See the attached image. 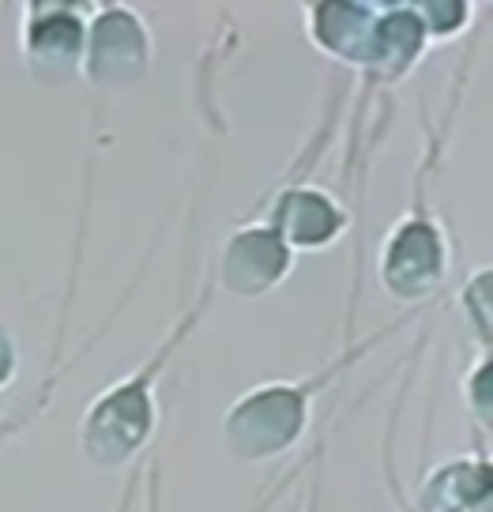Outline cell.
I'll return each mask as SVG.
<instances>
[{
	"label": "cell",
	"mask_w": 493,
	"mask_h": 512,
	"mask_svg": "<svg viewBox=\"0 0 493 512\" xmlns=\"http://www.w3.org/2000/svg\"><path fill=\"white\" fill-rule=\"evenodd\" d=\"M407 324H411V317H399L392 324L377 328V332H369V336H350L313 373L260 381L253 388H245L241 396H234L223 407V415H219V445H223L226 460L245 467H260L275 464L287 452H294L305 441L309 426H313L320 396L328 388H335L350 366H358L366 354H373L384 339H392Z\"/></svg>",
	"instance_id": "cell-1"
},
{
	"label": "cell",
	"mask_w": 493,
	"mask_h": 512,
	"mask_svg": "<svg viewBox=\"0 0 493 512\" xmlns=\"http://www.w3.org/2000/svg\"><path fill=\"white\" fill-rule=\"evenodd\" d=\"M211 298H215V283L204 279L200 294L181 309V317L162 336L159 347L147 354L132 373H125L121 381H113L102 392H95V400L83 407L76 445H80V456L87 464L102 467V471H121V467L136 464L151 448L162 422L159 384L166 377L170 362L192 339V332L204 324Z\"/></svg>",
	"instance_id": "cell-2"
},
{
	"label": "cell",
	"mask_w": 493,
	"mask_h": 512,
	"mask_svg": "<svg viewBox=\"0 0 493 512\" xmlns=\"http://www.w3.org/2000/svg\"><path fill=\"white\" fill-rule=\"evenodd\" d=\"M460 87L463 68L460 83L452 91V106L441 117V125H426V147H422V159L411 174V204L403 208V215L381 238L377 264H373L381 294H388L392 302L407 305V309L430 305L448 283V272H452V241H448L445 223L433 208L430 189L433 177L441 174V162H445L448 132H452L456 106H460Z\"/></svg>",
	"instance_id": "cell-3"
},
{
	"label": "cell",
	"mask_w": 493,
	"mask_h": 512,
	"mask_svg": "<svg viewBox=\"0 0 493 512\" xmlns=\"http://www.w3.org/2000/svg\"><path fill=\"white\" fill-rule=\"evenodd\" d=\"M155 68L151 19L132 4H91L87 8V46L83 76L91 91H132Z\"/></svg>",
	"instance_id": "cell-4"
},
{
	"label": "cell",
	"mask_w": 493,
	"mask_h": 512,
	"mask_svg": "<svg viewBox=\"0 0 493 512\" xmlns=\"http://www.w3.org/2000/svg\"><path fill=\"white\" fill-rule=\"evenodd\" d=\"M87 8L68 0H31L19 8V64L34 87L61 91L83 76Z\"/></svg>",
	"instance_id": "cell-5"
},
{
	"label": "cell",
	"mask_w": 493,
	"mask_h": 512,
	"mask_svg": "<svg viewBox=\"0 0 493 512\" xmlns=\"http://www.w3.org/2000/svg\"><path fill=\"white\" fill-rule=\"evenodd\" d=\"M298 256L287 241L279 238V230L260 215L245 219L223 238L211 268L215 290L230 294L234 302H260L287 283L294 275Z\"/></svg>",
	"instance_id": "cell-6"
},
{
	"label": "cell",
	"mask_w": 493,
	"mask_h": 512,
	"mask_svg": "<svg viewBox=\"0 0 493 512\" xmlns=\"http://www.w3.org/2000/svg\"><path fill=\"white\" fill-rule=\"evenodd\" d=\"M264 219L279 230V238L294 249V256L328 253L354 226L347 204L317 181H283L268 196Z\"/></svg>",
	"instance_id": "cell-7"
},
{
	"label": "cell",
	"mask_w": 493,
	"mask_h": 512,
	"mask_svg": "<svg viewBox=\"0 0 493 512\" xmlns=\"http://www.w3.org/2000/svg\"><path fill=\"white\" fill-rule=\"evenodd\" d=\"M403 512H490L493 509V471L486 445L456 452L441 464H433L418 486L411 505L396 490Z\"/></svg>",
	"instance_id": "cell-8"
},
{
	"label": "cell",
	"mask_w": 493,
	"mask_h": 512,
	"mask_svg": "<svg viewBox=\"0 0 493 512\" xmlns=\"http://www.w3.org/2000/svg\"><path fill=\"white\" fill-rule=\"evenodd\" d=\"M381 4L369 0H324V4H302V27L309 46L320 57H328L339 68L366 72L369 53H373V34H377Z\"/></svg>",
	"instance_id": "cell-9"
},
{
	"label": "cell",
	"mask_w": 493,
	"mask_h": 512,
	"mask_svg": "<svg viewBox=\"0 0 493 512\" xmlns=\"http://www.w3.org/2000/svg\"><path fill=\"white\" fill-rule=\"evenodd\" d=\"M430 53V38L414 4H381L373 53L362 72V91H388L411 76Z\"/></svg>",
	"instance_id": "cell-10"
},
{
	"label": "cell",
	"mask_w": 493,
	"mask_h": 512,
	"mask_svg": "<svg viewBox=\"0 0 493 512\" xmlns=\"http://www.w3.org/2000/svg\"><path fill=\"white\" fill-rule=\"evenodd\" d=\"M456 313L463 320V332L471 336L478 354H490L493 343V268L478 264L475 272L463 279L460 294H456Z\"/></svg>",
	"instance_id": "cell-11"
},
{
	"label": "cell",
	"mask_w": 493,
	"mask_h": 512,
	"mask_svg": "<svg viewBox=\"0 0 493 512\" xmlns=\"http://www.w3.org/2000/svg\"><path fill=\"white\" fill-rule=\"evenodd\" d=\"M414 8H418V19H422V27H426L430 49L463 38L478 16V8L467 4V0H422V4H414Z\"/></svg>",
	"instance_id": "cell-12"
},
{
	"label": "cell",
	"mask_w": 493,
	"mask_h": 512,
	"mask_svg": "<svg viewBox=\"0 0 493 512\" xmlns=\"http://www.w3.org/2000/svg\"><path fill=\"white\" fill-rule=\"evenodd\" d=\"M460 400H463L467 418H471V426H478L482 433H490V422H493V358L490 354H475L471 366L463 369Z\"/></svg>",
	"instance_id": "cell-13"
},
{
	"label": "cell",
	"mask_w": 493,
	"mask_h": 512,
	"mask_svg": "<svg viewBox=\"0 0 493 512\" xmlns=\"http://www.w3.org/2000/svg\"><path fill=\"white\" fill-rule=\"evenodd\" d=\"M19 366H23V351H19V339L12 332L8 320H0V396L16 384Z\"/></svg>",
	"instance_id": "cell-14"
},
{
	"label": "cell",
	"mask_w": 493,
	"mask_h": 512,
	"mask_svg": "<svg viewBox=\"0 0 493 512\" xmlns=\"http://www.w3.org/2000/svg\"><path fill=\"white\" fill-rule=\"evenodd\" d=\"M147 505L151 512H162V460L151 456V475H147Z\"/></svg>",
	"instance_id": "cell-15"
},
{
	"label": "cell",
	"mask_w": 493,
	"mask_h": 512,
	"mask_svg": "<svg viewBox=\"0 0 493 512\" xmlns=\"http://www.w3.org/2000/svg\"><path fill=\"white\" fill-rule=\"evenodd\" d=\"M320 456H324V445H320L317 460H313V475H309V494H305V512H320Z\"/></svg>",
	"instance_id": "cell-16"
},
{
	"label": "cell",
	"mask_w": 493,
	"mask_h": 512,
	"mask_svg": "<svg viewBox=\"0 0 493 512\" xmlns=\"http://www.w3.org/2000/svg\"><path fill=\"white\" fill-rule=\"evenodd\" d=\"M136 482V479H132ZM132 482L125 486V494H121V505H117V512H128V501H132Z\"/></svg>",
	"instance_id": "cell-17"
},
{
	"label": "cell",
	"mask_w": 493,
	"mask_h": 512,
	"mask_svg": "<svg viewBox=\"0 0 493 512\" xmlns=\"http://www.w3.org/2000/svg\"><path fill=\"white\" fill-rule=\"evenodd\" d=\"M490 512H493V509H490Z\"/></svg>",
	"instance_id": "cell-18"
}]
</instances>
